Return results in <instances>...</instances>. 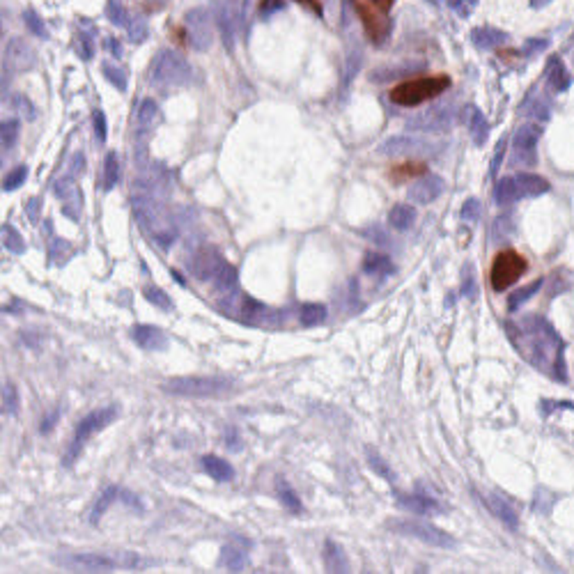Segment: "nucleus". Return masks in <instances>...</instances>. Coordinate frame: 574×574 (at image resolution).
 I'll list each match as a JSON object with an SVG mask.
<instances>
[{
    "label": "nucleus",
    "instance_id": "19",
    "mask_svg": "<svg viewBox=\"0 0 574 574\" xmlns=\"http://www.w3.org/2000/svg\"><path fill=\"white\" fill-rule=\"evenodd\" d=\"M211 283H214V290L220 294V297L230 299L232 294L237 292V269H234L232 264L223 262L214 274V278H211Z\"/></svg>",
    "mask_w": 574,
    "mask_h": 574
},
{
    "label": "nucleus",
    "instance_id": "48",
    "mask_svg": "<svg viewBox=\"0 0 574 574\" xmlns=\"http://www.w3.org/2000/svg\"><path fill=\"white\" fill-rule=\"evenodd\" d=\"M462 216H464L467 220H476V216H478V200H469L464 205V209H462Z\"/></svg>",
    "mask_w": 574,
    "mask_h": 574
},
{
    "label": "nucleus",
    "instance_id": "2",
    "mask_svg": "<svg viewBox=\"0 0 574 574\" xmlns=\"http://www.w3.org/2000/svg\"><path fill=\"white\" fill-rule=\"evenodd\" d=\"M55 563L64 570L73 572H115L117 568H138L141 558L136 554H101V551H85V554L58 556Z\"/></svg>",
    "mask_w": 574,
    "mask_h": 574
},
{
    "label": "nucleus",
    "instance_id": "15",
    "mask_svg": "<svg viewBox=\"0 0 574 574\" xmlns=\"http://www.w3.org/2000/svg\"><path fill=\"white\" fill-rule=\"evenodd\" d=\"M538 138H540L538 127H521L517 131V136H514V154H517V159H524L528 164H533Z\"/></svg>",
    "mask_w": 574,
    "mask_h": 574
},
{
    "label": "nucleus",
    "instance_id": "5",
    "mask_svg": "<svg viewBox=\"0 0 574 574\" xmlns=\"http://www.w3.org/2000/svg\"><path fill=\"white\" fill-rule=\"evenodd\" d=\"M117 418V407L115 404H108V407H101L97 411H92V414H87L83 421L78 423L76 432H73V439L69 444V451L64 455V467H71L73 462L78 460L80 451H83V446L87 444V439H92L94 434L106 430L110 423H113Z\"/></svg>",
    "mask_w": 574,
    "mask_h": 574
},
{
    "label": "nucleus",
    "instance_id": "32",
    "mask_svg": "<svg viewBox=\"0 0 574 574\" xmlns=\"http://www.w3.org/2000/svg\"><path fill=\"white\" fill-rule=\"evenodd\" d=\"M521 193H519V186H517V180L512 177H503L498 180L496 184V202L498 205H510L517 200Z\"/></svg>",
    "mask_w": 574,
    "mask_h": 574
},
{
    "label": "nucleus",
    "instance_id": "16",
    "mask_svg": "<svg viewBox=\"0 0 574 574\" xmlns=\"http://www.w3.org/2000/svg\"><path fill=\"white\" fill-rule=\"evenodd\" d=\"M397 503L411 514H428V517L430 514H439L444 510L432 496H423V494H400L397 496Z\"/></svg>",
    "mask_w": 574,
    "mask_h": 574
},
{
    "label": "nucleus",
    "instance_id": "11",
    "mask_svg": "<svg viewBox=\"0 0 574 574\" xmlns=\"http://www.w3.org/2000/svg\"><path fill=\"white\" fill-rule=\"evenodd\" d=\"M131 338L141 349L147 351H164L168 347V338L159 327H152V324H138V327L131 329Z\"/></svg>",
    "mask_w": 574,
    "mask_h": 574
},
{
    "label": "nucleus",
    "instance_id": "4",
    "mask_svg": "<svg viewBox=\"0 0 574 574\" xmlns=\"http://www.w3.org/2000/svg\"><path fill=\"white\" fill-rule=\"evenodd\" d=\"M161 388L180 397H220L232 391V381L225 377H171Z\"/></svg>",
    "mask_w": 574,
    "mask_h": 574
},
{
    "label": "nucleus",
    "instance_id": "14",
    "mask_svg": "<svg viewBox=\"0 0 574 574\" xmlns=\"http://www.w3.org/2000/svg\"><path fill=\"white\" fill-rule=\"evenodd\" d=\"M223 262L225 260L214 251V248H202V251L195 253L193 262H191V271H193V276L200 278V281H211Z\"/></svg>",
    "mask_w": 574,
    "mask_h": 574
},
{
    "label": "nucleus",
    "instance_id": "49",
    "mask_svg": "<svg viewBox=\"0 0 574 574\" xmlns=\"http://www.w3.org/2000/svg\"><path fill=\"white\" fill-rule=\"evenodd\" d=\"M129 33H131V40H136V42L145 40V24H136L134 21V26L129 28Z\"/></svg>",
    "mask_w": 574,
    "mask_h": 574
},
{
    "label": "nucleus",
    "instance_id": "36",
    "mask_svg": "<svg viewBox=\"0 0 574 574\" xmlns=\"http://www.w3.org/2000/svg\"><path fill=\"white\" fill-rule=\"evenodd\" d=\"M3 244H5L7 251H12V253H24L26 251L24 239H21V234L17 232V227H12V225H3Z\"/></svg>",
    "mask_w": 574,
    "mask_h": 574
},
{
    "label": "nucleus",
    "instance_id": "44",
    "mask_svg": "<svg viewBox=\"0 0 574 574\" xmlns=\"http://www.w3.org/2000/svg\"><path fill=\"white\" fill-rule=\"evenodd\" d=\"M92 122H94V136H97L99 143H104L106 141V115H104V110L101 108L94 110Z\"/></svg>",
    "mask_w": 574,
    "mask_h": 574
},
{
    "label": "nucleus",
    "instance_id": "47",
    "mask_svg": "<svg viewBox=\"0 0 574 574\" xmlns=\"http://www.w3.org/2000/svg\"><path fill=\"white\" fill-rule=\"evenodd\" d=\"M26 17H28V19H26V24L31 26V31H33L35 35H40V37H46V31H44V26L40 24V21L35 19V14H33V12H28Z\"/></svg>",
    "mask_w": 574,
    "mask_h": 574
},
{
    "label": "nucleus",
    "instance_id": "52",
    "mask_svg": "<svg viewBox=\"0 0 574 574\" xmlns=\"http://www.w3.org/2000/svg\"><path fill=\"white\" fill-rule=\"evenodd\" d=\"M276 7H281V0H262L260 10H262V12H274Z\"/></svg>",
    "mask_w": 574,
    "mask_h": 574
},
{
    "label": "nucleus",
    "instance_id": "35",
    "mask_svg": "<svg viewBox=\"0 0 574 574\" xmlns=\"http://www.w3.org/2000/svg\"><path fill=\"white\" fill-rule=\"evenodd\" d=\"M117 180H120V161H117L115 152H108L104 161V189L110 191L117 184Z\"/></svg>",
    "mask_w": 574,
    "mask_h": 574
},
{
    "label": "nucleus",
    "instance_id": "39",
    "mask_svg": "<svg viewBox=\"0 0 574 574\" xmlns=\"http://www.w3.org/2000/svg\"><path fill=\"white\" fill-rule=\"evenodd\" d=\"M145 299L150 301L152 306L161 308V311H171L173 308V299L161 290V287H147L145 290Z\"/></svg>",
    "mask_w": 574,
    "mask_h": 574
},
{
    "label": "nucleus",
    "instance_id": "53",
    "mask_svg": "<svg viewBox=\"0 0 574 574\" xmlns=\"http://www.w3.org/2000/svg\"><path fill=\"white\" fill-rule=\"evenodd\" d=\"M370 3H374L379 7V10H384V12H391V7L395 5V0H370Z\"/></svg>",
    "mask_w": 574,
    "mask_h": 574
},
{
    "label": "nucleus",
    "instance_id": "1",
    "mask_svg": "<svg viewBox=\"0 0 574 574\" xmlns=\"http://www.w3.org/2000/svg\"><path fill=\"white\" fill-rule=\"evenodd\" d=\"M451 87V76L446 73H434V76H421V78H411L404 83L395 85L388 97L393 104L411 108V106H421L425 101H430L434 97H439L441 92H446Z\"/></svg>",
    "mask_w": 574,
    "mask_h": 574
},
{
    "label": "nucleus",
    "instance_id": "43",
    "mask_svg": "<svg viewBox=\"0 0 574 574\" xmlns=\"http://www.w3.org/2000/svg\"><path fill=\"white\" fill-rule=\"evenodd\" d=\"M12 106H14V110H19L26 120H35V106L31 104V99L24 97V94H14Z\"/></svg>",
    "mask_w": 574,
    "mask_h": 574
},
{
    "label": "nucleus",
    "instance_id": "7",
    "mask_svg": "<svg viewBox=\"0 0 574 574\" xmlns=\"http://www.w3.org/2000/svg\"><path fill=\"white\" fill-rule=\"evenodd\" d=\"M526 271H528L526 257L521 253H517V251H512V248H507V251L496 253L494 262H492L489 283L496 292H503L510 285L517 283L519 278L526 274Z\"/></svg>",
    "mask_w": 574,
    "mask_h": 574
},
{
    "label": "nucleus",
    "instance_id": "17",
    "mask_svg": "<svg viewBox=\"0 0 574 574\" xmlns=\"http://www.w3.org/2000/svg\"><path fill=\"white\" fill-rule=\"evenodd\" d=\"M216 21H218L220 31H223V40H227V46L232 49V37H234V31H237V24H239L237 5H234L232 0L220 3L218 12H216Z\"/></svg>",
    "mask_w": 574,
    "mask_h": 574
},
{
    "label": "nucleus",
    "instance_id": "10",
    "mask_svg": "<svg viewBox=\"0 0 574 574\" xmlns=\"http://www.w3.org/2000/svg\"><path fill=\"white\" fill-rule=\"evenodd\" d=\"M186 28H189V42L191 46L198 51L209 49L211 44V21H209V12L207 10H191L186 14Z\"/></svg>",
    "mask_w": 574,
    "mask_h": 574
},
{
    "label": "nucleus",
    "instance_id": "41",
    "mask_svg": "<svg viewBox=\"0 0 574 574\" xmlns=\"http://www.w3.org/2000/svg\"><path fill=\"white\" fill-rule=\"evenodd\" d=\"M26 177H28V168H26V166L14 168L12 173H7V175H5V180H3V189H5V191H14V189L21 186V184L26 182Z\"/></svg>",
    "mask_w": 574,
    "mask_h": 574
},
{
    "label": "nucleus",
    "instance_id": "50",
    "mask_svg": "<svg viewBox=\"0 0 574 574\" xmlns=\"http://www.w3.org/2000/svg\"><path fill=\"white\" fill-rule=\"evenodd\" d=\"M294 3H301V5L311 7L313 12H318L320 17H322V0H294Z\"/></svg>",
    "mask_w": 574,
    "mask_h": 574
},
{
    "label": "nucleus",
    "instance_id": "29",
    "mask_svg": "<svg viewBox=\"0 0 574 574\" xmlns=\"http://www.w3.org/2000/svg\"><path fill=\"white\" fill-rule=\"evenodd\" d=\"M469 131H471V138H473L476 145H482L487 141L489 127H487V120L482 117L480 110L469 108Z\"/></svg>",
    "mask_w": 574,
    "mask_h": 574
},
{
    "label": "nucleus",
    "instance_id": "6",
    "mask_svg": "<svg viewBox=\"0 0 574 574\" xmlns=\"http://www.w3.org/2000/svg\"><path fill=\"white\" fill-rule=\"evenodd\" d=\"M388 528L397 535H409V538L428 542L432 547H441V549L458 547V540H455L451 533L441 531V528H437L434 524H428V521H421V519H407V517L391 519L388 521Z\"/></svg>",
    "mask_w": 574,
    "mask_h": 574
},
{
    "label": "nucleus",
    "instance_id": "51",
    "mask_svg": "<svg viewBox=\"0 0 574 574\" xmlns=\"http://www.w3.org/2000/svg\"><path fill=\"white\" fill-rule=\"evenodd\" d=\"M503 152H505V141H501L496 145V154H494V166H492V173H496V168H498V161L503 159Z\"/></svg>",
    "mask_w": 574,
    "mask_h": 574
},
{
    "label": "nucleus",
    "instance_id": "3",
    "mask_svg": "<svg viewBox=\"0 0 574 574\" xmlns=\"http://www.w3.org/2000/svg\"><path fill=\"white\" fill-rule=\"evenodd\" d=\"M191 78V67L175 51H161L150 64V83L157 90H173L186 85Z\"/></svg>",
    "mask_w": 574,
    "mask_h": 574
},
{
    "label": "nucleus",
    "instance_id": "20",
    "mask_svg": "<svg viewBox=\"0 0 574 574\" xmlns=\"http://www.w3.org/2000/svg\"><path fill=\"white\" fill-rule=\"evenodd\" d=\"M324 565L329 572H349V561L345 556L342 547L333 540H327L324 544Z\"/></svg>",
    "mask_w": 574,
    "mask_h": 574
},
{
    "label": "nucleus",
    "instance_id": "24",
    "mask_svg": "<svg viewBox=\"0 0 574 574\" xmlns=\"http://www.w3.org/2000/svg\"><path fill=\"white\" fill-rule=\"evenodd\" d=\"M428 173V166L423 161H407V164H397L391 168V177L395 182H404V180H414V177H423Z\"/></svg>",
    "mask_w": 574,
    "mask_h": 574
},
{
    "label": "nucleus",
    "instance_id": "21",
    "mask_svg": "<svg viewBox=\"0 0 574 574\" xmlns=\"http://www.w3.org/2000/svg\"><path fill=\"white\" fill-rule=\"evenodd\" d=\"M159 120V106L157 101L152 99H143L141 106H138L136 113V124H138V138H143L147 131H152V127Z\"/></svg>",
    "mask_w": 574,
    "mask_h": 574
},
{
    "label": "nucleus",
    "instance_id": "45",
    "mask_svg": "<svg viewBox=\"0 0 574 574\" xmlns=\"http://www.w3.org/2000/svg\"><path fill=\"white\" fill-rule=\"evenodd\" d=\"M106 12H108V17H110V21H113V24L127 26V12H124V7L117 3V0H110Z\"/></svg>",
    "mask_w": 574,
    "mask_h": 574
},
{
    "label": "nucleus",
    "instance_id": "23",
    "mask_svg": "<svg viewBox=\"0 0 574 574\" xmlns=\"http://www.w3.org/2000/svg\"><path fill=\"white\" fill-rule=\"evenodd\" d=\"M485 503H487L489 512L494 514L496 519H501L503 524H507L510 528L517 526V514H514L512 507L507 505L498 494H487V496H485Z\"/></svg>",
    "mask_w": 574,
    "mask_h": 574
},
{
    "label": "nucleus",
    "instance_id": "42",
    "mask_svg": "<svg viewBox=\"0 0 574 574\" xmlns=\"http://www.w3.org/2000/svg\"><path fill=\"white\" fill-rule=\"evenodd\" d=\"M104 73H106V78H108L110 83H113L120 92L127 90V76H124L122 69H117V67H113V64L106 62V64H104Z\"/></svg>",
    "mask_w": 574,
    "mask_h": 574
},
{
    "label": "nucleus",
    "instance_id": "27",
    "mask_svg": "<svg viewBox=\"0 0 574 574\" xmlns=\"http://www.w3.org/2000/svg\"><path fill=\"white\" fill-rule=\"evenodd\" d=\"M517 186H519V193H524V195H540V193H547L549 191V182L544 177H538V175L521 173L517 177Z\"/></svg>",
    "mask_w": 574,
    "mask_h": 574
},
{
    "label": "nucleus",
    "instance_id": "18",
    "mask_svg": "<svg viewBox=\"0 0 574 574\" xmlns=\"http://www.w3.org/2000/svg\"><path fill=\"white\" fill-rule=\"evenodd\" d=\"M200 464L205 469V473L209 478H214L216 482H230L234 478V467L227 460L218 458V455H205L200 460Z\"/></svg>",
    "mask_w": 574,
    "mask_h": 574
},
{
    "label": "nucleus",
    "instance_id": "9",
    "mask_svg": "<svg viewBox=\"0 0 574 574\" xmlns=\"http://www.w3.org/2000/svg\"><path fill=\"white\" fill-rule=\"evenodd\" d=\"M354 10L360 19V26H363L365 37L370 40L374 46L386 42V37L391 35V19H388V12L379 10L377 5L370 3V0H351Z\"/></svg>",
    "mask_w": 574,
    "mask_h": 574
},
{
    "label": "nucleus",
    "instance_id": "34",
    "mask_svg": "<svg viewBox=\"0 0 574 574\" xmlns=\"http://www.w3.org/2000/svg\"><path fill=\"white\" fill-rule=\"evenodd\" d=\"M276 489H278V498H281V503L287 507V510L294 512V514H299L301 510H304V505H301V498L297 496V492H294L285 480H278Z\"/></svg>",
    "mask_w": 574,
    "mask_h": 574
},
{
    "label": "nucleus",
    "instance_id": "26",
    "mask_svg": "<svg viewBox=\"0 0 574 574\" xmlns=\"http://www.w3.org/2000/svg\"><path fill=\"white\" fill-rule=\"evenodd\" d=\"M363 271L365 274H372V276H386L393 271V262L388 255H381V253H367L365 260H363Z\"/></svg>",
    "mask_w": 574,
    "mask_h": 574
},
{
    "label": "nucleus",
    "instance_id": "13",
    "mask_svg": "<svg viewBox=\"0 0 574 574\" xmlns=\"http://www.w3.org/2000/svg\"><path fill=\"white\" fill-rule=\"evenodd\" d=\"M444 191V182L437 175H423L416 184H411L409 189V200L418 205H428L432 200H437Z\"/></svg>",
    "mask_w": 574,
    "mask_h": 574
},
{
    "label": "nucleus",
    "instance_id": "46",
    "mask_svg": "<svg viewBox=\"0 0 574 574\" xmlns=\"http://www.w3.org/2000/svg\"><path fill=\"white\" fill-rule=\"evenodd\" d=\"M78 46H80V55H83L85 60H90V58H92V44H90V37L80 33V35H78Z\"/></svg>",
    "mask_w": 574,
    "mask_h": 574
},
{
    "label": "nucleus",
    "instance_id": "28",
    "mask_svg": "<svg viewBox=\"0 0 574 574\" xmlns=\"http://www.w3.org/2000/svg\"><path fill=\"white\" fill-rule=\"evenodd\" d=\"M542 278H538V281H533V283H528L526 287H519V290H514L510 297H507V311L510 313H514L517 311V308H521L526 304L528 299L533 297V294H538V290L542 287Z\"/></svg>",
    "mask_w": 574,
    "mask_h": 574
},
{
    "label": "nucleus",
    "instance_id": "33",
    "mask_svg": "<svg viewBox=\"0 0 574 574\" xmlns=\"http://www.w3.org/2000/svg\"><path fill=\"white\" fill-rule=\"evenodd\" d=\"M367 464H370V469L381 478V480H386V482H393L395 480V471L388 467L386 460L381 458L377 451H372V448H367Z\"/></svg>",
    "mask_w": 574,
    "mask_h": 574
},
{
    "label": "nucleus",
    "instance_id": "37",
    "mask_svg": "<svg viewBox=\"0 0 574 574\" xmlns=\"http://www.w3.org/2000/svg\"><path fill=\"white\" fill-rule=\"evenodd\" d=\"M241 313H244L246 322H255V318H262V315L267 313V306L260 304V301H255L253 297H248V294H244V299H241Z\"/></svg>",
    "mask_w": 574,
    "mask_h": 574
},
{
    "label": "nucleus",
    "instance_id": "40",
    "mask_svg": "<svg viewBox=\"0 0 574 574\" xmlns=\"http://www.w3.org/2000/svg\"><path fill=\"white\" fill-rule=\"evenodd\" d=\"M3 150H12L14 143H17V138H19V122L17 120H7L3 122Z\"/></svg>",
    "mask_w": 574,
    "mask_h": 574
},
{
    "label": "nucleus",
    "instance_id": "12",
    "mask_svg": "<svg viewBox=\"0 0 574 574\" xmlns=\"http://www.w3.org/2000/svg\"><path fill=\"white\" fill-rule=\"evenodd\" d=\"M5 60L12 69H17V71L31 69L35 64V51L31 49V44L24 42L21 37H14V40H10V44H7V49H5Z\"/></svg>",
    "mask_w": 574,
    "mask_h": 574
},
{
    "label": "nucleus",
    "instance_id": "8",
    "mask_svg": "<svg viewBox=\"0 0 574 574\" xmlns=\"http://www.w3.org/2000/svg\"><path fill=\"white\" fill-rule=\"evenodd\" d=\"M136 216L138 223H141L143 230L150 234V237L157 241L159 246H171L175 241V227L168 220V216L161 211L154 202L147 200H138L136 202Z\"/></svg>",
    "mask_w": 574,
    "mask_h": 574
},
{
    "label": "nucleus",
    "instance_id": "25",
    "mask_svg": "<svg viewBox=\"0 0 574 574\" xmlns=\"http://www.w3.org/2000/svg\"><path fill=\"white\" fill-rule=\"evenodd\" d=\"M388 220L395 230H409L416 220V209L411 205H395V207L388 211Z\"/></svg>",
    "mask_w": 574,
    "mask_h": 574
},
{
    "label": "nucleus",
    "instance_id": "38",
    "mask_svg": "<svg viewBox=\"0 0 574 574\" xmlns=\"http://www.w3.org/2000/svg\"><path fill=\"white\" fill-rule=\"evenodd\" d=\"M19 411V391L14 384L3 386V414L7 416H17Z\"/></svg>",
    "mask_w": 574,
    "mask_h": 574
},
{
    "label": "nucleus",
    "instance_id": "22",
    "mask_svg": "<svg viewBox=\"0 0 574 574\" xmlns=\"http://www.w3.org/2000/svg\"><path fill=\"white\" fill-rule=\"evenodd\" d=\"M220 563L230 572H241L248 565V551L244 547H237V544H225L220 549Z\"/></svg>",
    "mask_w": 574,
    "mask_h": 574
},
{
    "label": "nucleus",
    "instance_id": "30",
    "mask_svg": "<svg viewBox=\"0 0 574 574\" xmlns=\"http://www.w3.org/2000/svg\"><path fill=\"white\" fill-rule=\"evenodd\" d=\"M327 320V306L324 304H304L299 311V322L304 327H318Z\"/></svg>",
    "mask_w": 574,
    "mask_h": 574
},
{
    "label": "nucleus",
    "instance_id": "31",
    "mask_svg": "<svg viewBox=\"0 0 574 574\" xmlns=\"http://www.w3.org/2000/svg\"><path fill=\"white\" fill-rule=\"evenodd\" d=\"M117 494H120V492H117V487H106L104 492H101V496H97V503H94L92 512H90V524H94V526L99 524L101 517H104V512L108 510L110 505H113Z\"/></svg>",
    "mask_w": 574,
    "mask_h": 574
}]
</instances>
